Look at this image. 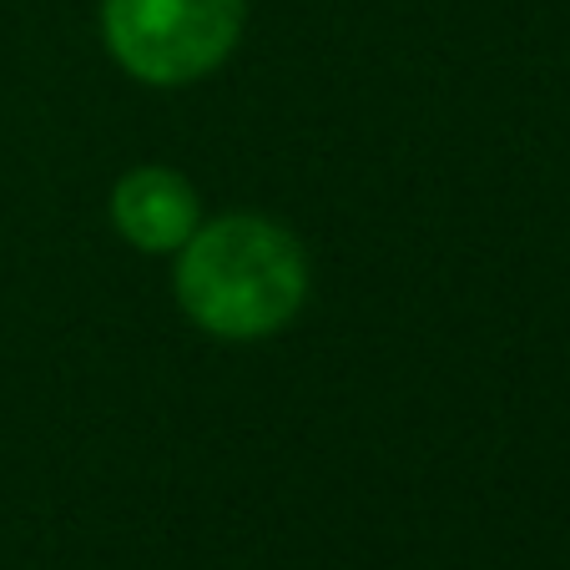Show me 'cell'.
Listing matches in <instances>:
<instances>
[{"label": "cell", "instance_id": "6da1fadb", "mask_svg": "<svg viewBox=\"0 0 570 570\" xmlns=\"http://www.w3.org/2000/svg\"><path fill=\"white\" fill-rule=\"evenodd\" d=\"M308 263L278 223L217 217L183 243L177 298L217 338H268L303 308Z\"/></svg>", "mask_w": 570, "mask_h": 570}, {"label": "cell", "instance_id": "7a4b0ae2", "mask_svg": "<svg viewBox=\"0 0 570 570\" xmlns=\"http://www.w3.org/2000/svg\"><path fill=\"white\" fill-rule=\"evenodd\" d=\"M107 46L151 87H183L227 61L243 31V0H107Z\"/></svg>", "mask_w": 570, "mask_h": 570}, {"label": "cell", "instance_id": "3957f363", "mask_svg": "<svg viewBox=\"0 0 570 570\" xmlns=\"http://www.w3.org/2000/svg\"><path fill=\"white\" fill-rule=\"evenodd\" d=\"M117 233L141 253H183L197 233V193L167 167H137L111 193Z\"/></svg>", "mask_w": 570, "mask_h": 570}]
</instances>
